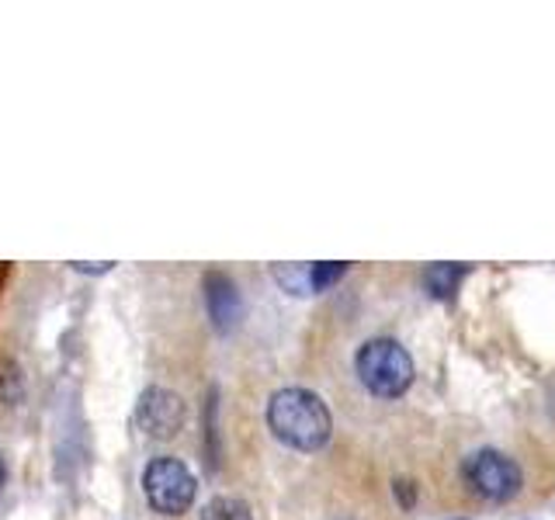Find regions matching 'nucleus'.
<instances>
[{
	"instance_id": "11",
	"label": "nucleus",
	"mask_w": 555,
	"mask_h": 520,
	"mask_svg": "<svg viewBox=\"0 0 555 520\" xmlns=\"http://www.w3.org/2000/svg\"><path fill=\"white\" fill-rule=\"evenodd\" d=\"M392 485H396V503H399V507H403V510H410V507H413V503H416V493H413V482H406V479H396Z\"/></svg>"
},
{
	"instance_id": "4",
	"label": "nucleus",
	"mask_w": 555,
	"mask_h": 520,
	"mask_svg": "<svg viewBox=\"0 0 555 520\" xmlns=\"http://www.w3.org/2000/svg\"><path fill=\"white\" fill-rule=\"evenodd\" d=\"M462 472H465V482L473 485V493H479L482 499H496V503L517 496L520 485H525V476H520L517 461L496 447L473 451V455L465 458Z\"/></svg>"
},
{
	"instance_id": "5",
	"label": "nucleus",
	"mask_w": 555,
	"mask_h": 520,
	"mask_svg": "<svg viewBox=\"0 0 555 520\" xmlns=\"http://www.w3.org/2000/svg\"><path fill=\"white\" fill-rule=\"evenodd\" d=\"M184 420H188V406H184V399L178 392L153 386V389H146L143 395H139L135 424H139V430L146 433V438H153V441L178 438Z\"/></svg>"
},
{
	"instance_id": "7",
	"label": "nucleus",
	"mask_w": 555,
	"mask_h": 520,
	"mask_svg": "<svg viewBox=\"0 0 555 520\" xmlns=\"http://www.w3.org/2000/svg\"><path fill=\"white\" fill-rule=\"evenodd\" d=\"M462 277H465L462 264H430L424 271V285H427V291L434 295V299H451V295L459 291Z\"/></svg>"
},
{
	"instance_id": "12",
	"label": "nucleus",
	"mask_w": 555,
	"mask_h": 520,
	"mask_svg": "<svg viewBox=\"0 0 555 520\" xmlns=\"http://www.w3.org/2000/svg\"><path fill=\"white\" fill-rule=\"evenodd\" d=\"M4 482H8V465H4V458H0V490H4Z\"/></svg>"
},
{
	"instance_id": "13",
	"label": "nucleus",
	"mask_w": 555,
	"mask_h": 520,
	"mask_svg": "<svg viewBox=\"0 0 555 520\" xmlns=\"http://www.w3.org/2000/svg\"><path fill=\"white\" fill-rule=\"evenodd\" d=\"M74 271H91V268H83V264H74ZM94 271H112V260L104 268H94Z\"/></svg>"
},
{
	"instance_id": "2",
	"label": "nucleus",
	"mask_w": 555,
	"mask_h": 520,
	"mask_svg": "<svg viewBox=\"0 0 555 520\" xmlns=\"http://www.w3.org/2000/svg\"><path fill=\"white\" fill-rule=\"evenodd\" d=\"M354 372L361 386L378 399H399L413 386V358L392 337H372L358 347Z\"/></svg>"
},
{
	"instance_id": "6",
	"label": "nucleus",
	"mask_w": 555,
	"mask_h": 520,
	"mask_svg": "<svg viewBox=\"0 0 555 520\" xmlns=\"http://www.w3.org/2000/svg\"><path fill=\"white\" fill-rule=\"evenodd\" d=\"M205 309H208V320L219 329V334H233L243 320V299H240V288L230 274L222 271H208L205 274Z\"/></svg>"
},
{
	"instance_id": "8",
	"label": "nucleus",
	"mask_w": 555,
	"mask_h": 520,
	"mask_svg": "<svg viewBox=\"0 0 555 520\" xmlns=\"http://www.w3.org/2000/svg\"><path fill=\"white\" fill-rule=\"evenodd\" d=\"M198 520H254V514H250L247 503L236 499V496H216L202 507Z\"/></svg>"
},
{
	"instance_id": "1",
	"label": "nucleus",
	"mask_w": 555,
	"mask_h": 520,
	"mask_svg": "<svg viewBox=\"0 0 555 520\" xmlns=\"http://www.w3.org/2000/svg\"><path fill=\"white\" fill-rule=\"evenodd\" d=\"M268 430L292 451H320L334 433V416L317 392L292 386L268 399Z\"/></svg>"
},
{
	"instance_id": "10",
	"label": "nucleus",
	"mask_w": 555,
	"mask_h": 520,
	"mask_svg": "<svg viewBox=\"0 0 555 520\" xmlns=\"http://www.w3.org/2000/svg\"><path fill=\"white\" fill-rule=\"evenodd\" d=\"M344 274H347V264H344V260H326V264H312V268H309L312 295H317V291H326V288H334Z\"/></svg>"
},
{
	"instance_id": "3",
	"label": "nucleus",
	"mask_w": 555,
	"mask_h": 520,
	"mask_svg": "<svg viewBox=\"0 0 555 520\" xmlns=\"http://www.w3.org/2000/svg\"><path fill=\"white\" fill-rule=\"evenodd\" d=\"M143 493L156 514L181 517L191 510V503L198 496V479L181 458L160 455L143 468Z\"/></svg>"
},
{
	"instance_id": "9",
	"label": "nucleus",
	"mask_w": 555,
	"mask_h": 520,
	"mask_svg": "<svg viewBox=\"0 0 555 520\" xmlns=\"http://www.w3.org/2000/svg\"><path fill=\"white\" fill-rule=\"evenodd\" d=\"M309 268H312V264H274L271 274H274V282L282 285L288 295H312Z\"/></svg>"
}]
</instances>
